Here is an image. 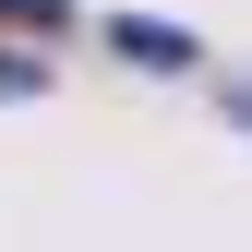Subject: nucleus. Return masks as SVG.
I'll return each instance as SVG.
<instances>
[{
    "instance_id": "obj_1",
    "label": "nucleus",
    "mask_w": 252,
    "mask_h": 252,
    "mask_svg": "<svg viewBox=\"0 0 252 252\" xmlns=\"http://www.w3.org/2000/svg\"><path fill=\"white\" fill-rule=\"evenodd\" d=\"M120 48L156 60V72H180V60H192V36H180V24H120Z\"/></svg>"
},
{
    "instance_id": "obj_2",
    "label": "nucleus",
    "mask_w": 252,
    "mask_h": 252,
    "mask_svg": "<svg viewBox=\"0 0 252 252\" xmlns=\"http://www.w3.org/2000/svg\"><path fill=\"white\" fill-rule=\"evenodd\" d=\"M24 84H36V60H12V48H0V96H24Z\"/></svg>"
}]
</instances>
